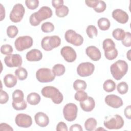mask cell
I'll list each match as a JSON object with an SVG mask.
<instances>
[{
    "instance_id": "cell-18",
    "label": "cell",
    "mask_w": 131,
    "mask_h": 131,
    "mask_svg": "<svg viewBox=\"0 0 131 131\" xmlns=\"http://www.w3.org/2000/svg\"><path fill=\"white\" fill-rule=\"evenodd\" d=\"M86 54L93 61H98L101 57V53L100 50L95 46H91L85 49Z\"/></svg>"
},
{
    "instance_id": "cell-32",
    "label": "cell",
    "mask_w": 131,
    "mask_h": 131,
    "mask_svg": "<svg viewBox=\"0 0 131 131\" xmlns=\"http://www.w3.org/2000/svg\"><path fill=\"white\" fill-rule=\"evenodd\" d=\"M24 94L22 91L20 90H16L12 93L13 101L19 102L24 100Z\"/></svg>"
},
{
    "instance_id": "cell-10",
    "label": "cell",
    "mask_w": 131,
    "mask_h": 131,
    "mask_svg": "<svg viewBox=\"0 0 131 131\" xmlns=\"http://www.w3.org/2000/svg\"><path fill=\"white\" fill-rule=\"evenodd\" d=\"M25 13V9L23 5L21 4H16L13 6L10 13V19L13 23H19L23 19Z\"/></svg>"
},
{
    "instance_id": "cell-29",
    "label": "cell",
    "mask_w": 131,
    "mask_h": 131,
    "mask_svg": "<svg viewBox=\"0 0 131 131\" xmlns=\"http://www.w3.org/2000/svg\"><path fill=\"white\" fill-rule=\"evenodd\" d=\"M112 35L117 40H122L125 36V32L122 29L117 28L113 30Z\"/></svg>"
},
{
    "instance_id": "cell-26",
    "label": "cell",
    "mask_w": 131,
    "mask_h": 131,
    "mask_svg": "<svg viewBox=\"0 0 131 131\" xmlns=\"http://www.w3.org/2000/svg\"><path fill=\"white\" fill-rule=\"evenodd\" d=\"M97 124V121L94 118H89L85 121L84 127L86 130L92 131L95 129Z\"/></svg>"
},
{
    "instance_id": "cell-24",
    "label": "cell",
    "mask_w": 131,
    "mask_h": 131,
    "mask_svg": "<svg viewBox=\"0 0 131 131\" xmlns=\"http://www.w3.org/2000/svg\"><path fill=\"white\" fill-rule=\"evenodd\" d=\"M97 25L99 28L102 31L107 30L111 26V23L108 19L105 17L99 18L97 21Z\"/></svg>"
},
{
    "instance_id": "cell-31",
    "label": "cell",
    "mask_w": 131,
    "mask_h": 131,
    "mask_svg": "<svg viewBox=\"0 0 131 131\" xmlns=\"http://www.w3.org/2000/svg\"><path fill=\"white\" fill-rule=\"evenodd\" d=\"M69 8L67 6L63 5L60 8L55 10L56 15L59 17H64L69 13Z\"/></svg>"
},
{
    "instance_id": "cell-2",
    "label": "cell",
    "mask_w": 131,
    "mask_h": 131,
    "mask_svg": "<svg viewBox=\"0 0 131 131\" xmlns=\"http://www.w3.org/2000/svg\"><path fill=\"white\" fill-rule=\"evenodd\" d=\"M113 77L117 80H119L126 74L128 71V64L123 60H118L113 63L110 67Z\"/></svg>"
},
{
    "instance_id": "cell-4",
    "label": "cell",
    "mask_w": 131,
    "mask_h": 131,
    "mask_svg": "<svg viewBox=\"0 0 131 131\" xmlns=\"http://www.w3.org/2000/svg\"><path fill=\"white\" fill-rule=\"evenodd\" d=\"M115 43L111 38L104 39L102 43V48L104 51L105 58L108 60H113L118 56V51L115 48Z\"/></svg>"
},
{
    "instance_id": "cell-11",
    "label": "cell",
    "mask_w": 131,
    "mask_h": 131,
    "mask_svg": "<svg viewBox=\"0 0 131 131\" xmlns=\"http://www.w3.org/2000/svg\"><path fill=\"white\" fill-rule=\"evenodd\" d=\"M78 107L73 103L67 104L63 108V115L64 119L68 121H73L77 117Z\"/></svg>"
},
{
    "instance_id": "cell-12",
    "label": "cell",
    "mask_w": 131,
    "mask_h": 131,
    "mask_svg": "<svg viewBox=\"0 0 131 131\" xmlns=\"http://www.w3.org/2000/svg\"><path fill=\"white\" fill-rule=\"evenodd\" d=\"M95 70V66L93 63L90 62H82L77 68V72L78 75L81 77H87L91 75Z\"/></svg>"
},
{
    "instance_id": "cell-1",
    "label": "cell",
    "mask_w": 131,
    "mask_h": 131,
    "mask_svg": "<svg viewBox=\"0 0 131 131\" xmlns=\"http://www.w3.org/2000/svg\"><path fill=\"white\" fill-rule=\"evenodd\" d=\"M52 10L47 6H43L39 10L35 13H32L29 18L30 24L33 26H37L39 25L41 21L52 16Z\"/></svg>"
},
{
    "instance_id": "cell-44",
    "label": "cell",
    "mask_w": 131,
    "mask_h": 131,
    "mask_svg": "<svg viewBox=\"0 0 131 131\" xmlns=\"http://www.w3.org/2000/svg\"><path fill=\"white\" fill-rule=\"evenodd\" d=\"M56 130L57 131H67L68 130L67 124L63 122H59L56 126Z\"/></svg>"
},
{
    "instance_id": "cell-42",
    "label": "cell",
    "mask_w": 131,
    "mask_h": 131,
    "mask_svg": "<svg viewBox=\"0 0 131 131\" xmlns=\"http://www.w3.org/2000/svg\"><path fill=\"white\" fill-rule=\"evenodd\" d=\"M122 43L125 47H129L131 46V34L129 32H125V36L122 40Z\"/></svg>"
},
{
    "instance_id": "cell-9",
    "label": "cell",
    "mask_w": 131,
    "mask_h": 131,
    "mask_svg": "<svg viewBox=\"0 0 131 131\" xmlns=\"http://www.w3.org/2000/svg\"><path fill=\"white\" fill-rule=\"evenodd\" d=\"M66 40L75 46H80L83 42V38L79 34L77 33L73 30H68L64 34Z\"/></svg>"
},
{
    "instance_id": "cell-13",
    "label": "cell",
    "mask_w": 131,
    "mask_h": 131,
    "mask_svg": "<svg viewBox=\"0 0 131 131\" xmlns=\"http://www.w3.org/2000/svg\"><path fill=\"white\" fill-rule=\"evenodd\" d=\"M4 62L8 67H20L22 64L23 60L19 54H10L4 58Z\"/></svg>"
},
{
    "instance_id": "cell-47",
    "label": "cell",
    "mask_w": 131,
    "mask_h": 131,
    "mask_svg": "<svg viewBox=\"0 0 131 131\" xmlns=\"http://www.w3.org/2000/svg\"><path fill=\"white\" fill-rule=\"evenodd\" d=\"M1 130H7V131H13V129L11 126L6 123H2L0 124Z\"/></svg>"
},
{
    "instance_id": "cell-43",
    "label": "cell",
    "mask_w": 131,
    "mask_h": 131,
    "mask_svg": "<svg viewBox=\"0 0 131 131\" xmlns=\"http://www.w3.org/2000/svg\"><path fill=\"white\" fill-rule=\"evenodd\" d=\"M9 100V96L7 93L4 91L1 90L0 93V103L1 104L6 103Z\"/></svg>"
},
{
    "instance_id": "cell-6",
    "label": "cell",
    "mask_w": 131,
    "mask_h": 131,
    "mask_svg": "<svg viewBox=\"0 0 131 131\" xmlns=\"http://www.w3.org/2000/svg\"><path fill=\"white\" fill-rule=\"evenodd\" d=\"M61 39L58 36H47L42 39L41 46L44 50L50 51L52 50L54 48L59 47Z\"/></svg>"
},
{
    "instance_id": "cell-51",
    "label": "cell",
    "mask_w": 131,
    "mask_h": 131,
    "mask_svg": "<svg viewBox=\"0 0 131 131\" xmlns=\"http://www.w3.org/2000/svg\"><path fill=\"white\" fill-rule=\"evenodd\" d=\"M130 50H129L128 52H127V54H126V56H127V57L128 58V60H130Z\"/></svg>"
},
{
    "instance_id": "cell-50",
    "label": "cell",
    "mask_w": 131,
    "mask_h": 131,
    "mask_svg": "<svg viewBox=\"0 0 131 131\" xmlns=\"http://www.w3.org/2000/svg\"><path fill=\"white\" fill-rule=\"evenodd\" d=\"M1 4V20H3L5 17V8L3 7L2 4Z\"/></svg>"
},
{
    "instance_id": "cell-30",
    "label": "cell",
    "mask_w": 131,
    "mask_h": 131,
    "mask_svg": "<svg viewBox=\"0 0 131 131\" xmlns=\"http://www.w3.org/2000/svg\"><path fill=\"white\" fill-rule=\"evenodd\" d=\"M87 86L86 83L85 81L81 79H77L73 83V88L76 91L86 89Z\"/></svg>"
},
{
    "instance_id": "cell-45",
    "label": "cell",
    "mask_w": 131,
    "mask_h": 131,
    "mask_svg": "<svg viewBox=\"0 0 131 131\" xmlns=\"http://www.w3.org/2000/svg\"><path fill=\"white\" fill-rule=\"evenodd\" d=\"M98 2L99 0H86L85 1L86 5L88 7L93 8V9L97 6Z\"/></svg>"
},
{
    "instance_id": "cell-16",
    "label": "cell",
    "mask_w": 131,
    "mask_h": 131,
    "mask_svg": "<svg viewBox=\"0 0 131 131\" xmlns=\"http://www.w3.org/2000/svg\"><path fill=\"white\" fill-rule=\"evenodd\" d=\"M105 102L107 105L115 108L120 107L123 104L122 99L120 97L113 94L107 95L105 97Z\"/></svg>"
},
{
    "instance_id": "cell-7",
    "label": "cell",
    "mask_w": 131,
    "mask_h": 131,
    "mask_svg": "<svg viewBox=\"0 0 131 131\" xmlns=\"http://www.w3.org/2000/svg\"><path fill=\"white\" fill-rule=\"evenodd\" d=\"M37 80L41 83H47L53 81L55 78L52 71L49 68H40L36 72Z\"/></svg>"
},
{
    "instance_id": "cell-19",
    "label": "cell",
    "mask_w": 131,
    "mask_h": 131,
    "mask_svg": "<svg viewBox=\"0 0 131 131\" xmlns=\"http://www.w3.org/2000/svg\"><path fill=\"white\" fill-rule=\"evenodd\" d=\"M35 121L38 126L41 127L47 126L49 123L48 116L43 112H38L34 116Z\"/></svg>"
},
{
    "instance_id": "cell-21",
    "label": "cell",
    "mask_w": 131,
    "mask_h": 131,
    "mask_svg": "<svg viewBox=\"0 0 131 131\" xmlns=\"http://www.w3.org/2000/svg\"><path fill=\"white\" fill-rule=\"evenodd\" d=\"M26 57L29 61H38L42 59V54L40 50L34 49L27 52Z\"/></svg>"
},
{
    "instance_id": "cell-15",
    "label": "cell",
    "mask_w": 131,
    "mask_h": 131,
    "mask_svg": "<svg viewBox=\"0 0 131 131\" xmlns=\"http://www.w3.org/2000/svg\"><path fill=\"white\" fill-rule=\"evenodd\" d=\"M60 54L68 62H74L77 57L75 51L70 46H64L60 50Z\"/></svg>"
},
{
    "instance_id": "cell-46",
    "label": "cell",
    "mask_w": 131,
    "mask_h": 131,
    "mask_svg": "<svg viewBox=\"0 0 131 131\" xmlns=\"http://www.w3.org/2000/svg\"><path fill=\"white\" fill-rule=\"evenodd\" d=\"M52 5L56 9L60 8L63 5V0H53L52 1Z\"/></svg>"
},
{
    "instance_id": "cell-38",
    "label": "cell",
    "mask_w": 131,
    "mask_h": 131,
    "mask_svg": "<svg viewBox=\"0 0 131 131\" xmlns=\"http://www.w3.org/2000/svg\"><path fill=\"white\" fill-rule=\"evenodd\" d=\"M41 29L45 33L51 32L54 30V26L51 22H45L42 24Z\"/></svg>"
},
{
    "instance_id": "cell-34",
    "label": "cell",
    "mask_w": 131,
    "mask_h": 131,
    "mask_svg": "<svg viewBox=\"0 0 131 131\" xmlns=\"http://www.w3.org/2000/svg\"><path fill=\"white\" fill-rule=\"evenodd\" d=\"M12 107H13V108L17 111L25 110L27 106V102L24 100L21 101H19V102L12 101Z\"/></svg>"
},
{
    "instance_id": "cell-48",
    "label": "cell",
    "mask_w": 131,
    "mask_h": 131,
    "mask_svg": "<svg viewBox=\"0 0 131 131\" xmlns=\"http://www.w3.org/2000/svg\"><path fill=\"white\" fill-rule=\"evenodd\" d=\"M83 130L82 126L78 124H74L71 126L70 128V131H82Z\"/></svg>"
},
{
    "instance_id": "cell-41",
    "label": "cell",
    "mask_w": 131,
    "mask_h": 131,
    "mask_svg": "<svg viewBox=\"0 0 131 131\" xmlns=\"http://www.w3.org/2000/svg\"><path fill=\"white\" fill-rule=\"evenodd\" d=\"M106 8L105 3L103 1H99L97 6L93 9L97 13H101L104 11Z\"/></svg>"
},
{
    "instance_id": "cell-3",
    "label": "cell",
    "mask_w": 131,
    "mask_h": 131,
    "mask_svg": "<svg viewBox=\"0 0 131 131\" xmlns=\"http://www.w3.org/2000/svg\"><path fill=\"white\" fill-rule=\"evenodd\" d=\"M41 94L45 97L51 98L55 104H60L63 99L62 93L58 89L52 86L43 87L41 90Z\"/></svg>"
},
{
    "instance_id": "cell-23",
    "label": "cell",
    "mask_w": 131,
    "mask_h": 131,
    "mask_svg": "<svg viewBox=\"0 0 131 131\" xmlns=\"http://www.w3.org/2000/svg\"><path fill=\"white\" fill-rule=\"evenodd\" d=\"M40 95L35 92H32L30 93L27 97V101L28 103L31 105H35L38 104L40 101Z\"/></svg>"
},
{
    "instance_id": "cell-40",
    "label": "cell",
    "mask_w": 131,
    "mask_h": 131,
    "mask_svg": "<svg viewBox=\"0 0 131 131\" xmlns=\"http://www.w3.org/2000/svg\"><path fill=\"white\" fill-rule=\"evenodd\" d=\"M13 48L10 45H3L1 47V52L2 54L10 55L13 52Z\"/></svg>"
},
{
    "instance_id": "cell-8",
    "label": "cell",
    "mask_w": 131,
    "mask_h": 131,
    "mask_svg": "<svg viewBox=\"0 0 131 131\" xmlns=\"http://www.w3.org/2000/svg\"><path fill=\"white\" fill-rule=\"evenodd\" d=\"M33 43L32 38L30 36L18 37L14 42V46L18 51H23L32 47Z\"/></svg>"
},
{
    "instance_id": "cell-22",
    "label": "cell",
    "mask_w": 131,
    "mask_h": 131,
    "mask_svg": "<svg viewBox=\"0 0 131 131\" xmlns=\"http://www.w3.org/2000/svg\"><path fill=\"white\" fill-rule=\"evenodd\" d=\"M3 81L6 87L11 88L16 84L17 82V78L13 74H8L5 76Z\"/></svg>"
},
{
    "instance_id": "cell-27",
    "label": "cell",
    "mask_w": 131,
    "mask_h": 131,
    "mask_svg": "<svg viewBox=\"0 0 131 131\" xmlns=\"http://www.w3.org/2000/svg\"><path fill=\"white\" fill-rule=\"evenodd\" d=\"M52 72L56 76H60L65 72L66 69L64 66L62 64H56L52 68Z\"/></svg>"
},
{
    "instance_id": "cell-14",
    "label": "cell",
    "mask_w": 131,
    "mask_h": 131,
    "mask_svg": "<svg viewBox=\"0 0 131 131\" xmlns=\"http://www.w3.org/2000/svg\"><path fill=\"white\" fill-rule=\"evenodd\" d=\"M15 122L18 126L24 128L29 127L32 124L31 117L29 115L23 113L18 114L16 116Z\"/></svg>"
},
{
    "instance_id": "cell-17",
    "label": "cell",
    "mask_w": 131,
    "mask_h": 131,
    "mask_svg": "<svg viewBox=\"0 0 131 131\" xmlns=\"http://www.w3.org/2000/svg\"><path fill=\"white\" fill-rule=\"evenodd\" d=\"M113 18L120 24H125L128 21L129 16L127 13L120 9H115L112 12Z\"/></svg>"
},
{
    "instance_id": "cell-33",
    "label": "cell",
    "mask_w": 131,
    "mask_h": 131,
    "mask_svg": "<svg viewBox=\"0 0 131 131\" xmlns=\"http://www.w3.org/2000/svg\"><path fill=\"white\" fill-rule=\"evenodd\" d=\"M18 33V30L15 26H9L7 29V35L11 38H14L17 35Z\"/></svg>"
},
{
    "instance_id": "cell-36",
    "label": "cell",
    "mask_w": 131,
    "mask_h": 131,
    "mask_svg": "<svg viewBox=\"0 0 131 131\" xmlns=\"http://www.w3.org/2000/svg\"><path fill=\"white\" fill-rule=\"evenodd\" d=\"M86 32L88 36L90 38H93L94 36H96L98 34V30L96 27L93 25H89L88 26Z\"/></svg>"
},
{
    "instance_id": "cell-52",
    "label": "cell",
    "mask_w": 131,
    "mask_h": 131,
    "mask_svg": "<svg viewBox=\"0 0 131 131\" xmlns=\"http://www.w3.org/2000/svg\"><path fill=\"white\" fill-rule=\"evenodd\" d=\"M100 128H97V129H96V130H99ZM100 129H102V130H104V129H103V128H101Z\"/></svg>"
},
{
    "instance_id": "cell-37",
    "label": "cell",
    "mask_w": 131,
    "mask_h": 131,
    "mask_svg": "<svg viewBox=\"0 0 131 131\" xmlns=\"http://www.w3.org/2000/svg\"><path fill=\"white\" fill-rule=\"evenodd\" d=\"M88 97V94L83 90L77 91L74 96L75 99L79 102L84 101Z\"/></svg>"
},
{
    "instance_id": "cell-39",
    "label": "cell",
    "mask_w": 131,
    "mask_h": 131,
    "mask_svg": "<svg viewBox=\"0 0 131 131\" xmlns=\"http://www.w3.org/2000/svg\"><path fill=\"white\" fill-rule=\"evenodd\" d=\"M25 4L27 8L30 10L36 9L39 6L38 0H26Z\"/></svg>"
},
{
    "instance_id": "cell-28",
    "label": "cell",
    "mask_w": 131,
    "mask_h": 131,
    "mask_svg": "<svg viewBox=\"0 0 131 131\" xmlns=\"http://www.w3.org/2000/svg\"><path fill=\"white\" fill-rule=\"evenodd\" d=\"M15 75L19 80H24L28 76V72L24 68L19 67L15 71Z\"/></svg>"
},
{
    "instance_id": "cell-35",
    "label": "cell",
    "mask_w": 131,
    "mask_h": 131,
    "mask_svg": "<svg viewBox=\"0 0 131 131\" xmlns=\"http://www.w3.org/2000/svg\"><path fill=\"white\" fill-rule=\"evenodd\" d=\"M117 90L118 92L121 95L126 94L128 90V84L125 82H121L117 85Z\"/></svg>"
},
{
    "instance_id": "cell-25",
    "label": "cell",
    "mask_w": 131,
    "mask_h": 131,
    "mask_svg": "<svg viewBox=\"0 0 131 131\" xmlns=\"http://www.w3.org/2000/svg\"><path fill=\"white\" fill-rule=\"evenodd\" d=\"M116 83L112 79H107L104 81L103 84V90L108 93L113 92L116 89Z\"/></svg>"
},
{
    "instance_id": "cell-49",
    "label": "cell",
    "mask_w": 131,
    "mask_h": 131,
    "mask_svg": "<svg viewBox=\"0 0 131 131\" xmlns=\"http://www.w3.org/2000/svg\"><path fill=\"white\" fill-rule=\"evenodd\" d=\"M124 115L128 119H131V106L129 105L124 109Z\"/></svg>"
},
{
    "instance_id": "cell-5",
    "label": "cell",
    "mask_w": 131,
    "mask_h": 131,
    "mask_svg": "<svg viewBox=\"0 0 131 131\" xmlns=\"http://www.w3.org/2000/svg\"><path fill=\"white\" fill-rule=\"evenodd\" d=\"M104 126L109 129H118L121 128L124 124L122 117L117 114L107 117L104 120Z\"/></svg>"
},
{
    "instance_id": "cell-20",
    "label": "cell",
    "mask_w": 131,
    "mask_h": 131,
    "mask_svg": "<svg viewBox=\"0 0 131 131\" xmlns=\"http://www.w3.org/2000/svg\"><path fill=\"white\" fill-rule=\"evenodd\" d=\"M80 106L83 111L89 112L94 108L95 101L92 97L88 96L86 100L80 102Z\"/></svg>"
}]
</instances>
